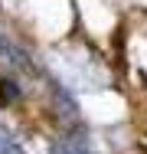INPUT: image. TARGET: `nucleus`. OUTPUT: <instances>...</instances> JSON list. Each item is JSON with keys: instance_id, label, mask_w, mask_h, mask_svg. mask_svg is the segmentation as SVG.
Listing matches in <instances>:
<instances>
[{"instance_id": "3", "label": "nucleus", "mask_w": 147, "mask_h": 154, "mask_svg": "<svg viewBox=\"0 0 147 154\" xmlns=\"http://www.w3.org/2000/svg\"><path fill=\"white\" fill-rule=\"evenodd\" d=\"M0 154H23L20 141H16V134H13L7 125H0Z\"/></svg>"}, {"instance_id": "4", "label": "nucleus", "mask_w": 147, "mask_h": 154, "mask_svg": "<svg viewBox=\"0 0 147 154\" xmlns=\"http://www.w3.org/2000/svg\"><path fill=\"white\" fill-rule=\"evenodd\" d=\"M20 98V85L13 79H0V105H13Z\"/></svg>"}, {"instance_id": "1", "label": "nucleus", "mask_w": 147, "mask_h": 154, "mask_svg": "<svg viewBox=\"0 0 147 154\" xmlns=\"http://www.w3.org/2000/svg\"><path fill=\"white\" fill-rule=\"evenodd\" d=\"M52 154H92V148L82 131H72V134H62L52 141Z\"/></svg>"}, {"instance_id": "2", "label": "nucleus", "mask_w": 147, "mask_h": 154, "mask_svg": "<svg viewBox=\"0 0 147 154\" xmlns=\"http://www.w3.org/2000/svg\"><path fill=\"white\" fill-rule=\"evenodd\" d=\"M0 62H3V66H26V56H23L7 36H0Z\"/></svg>"}]
</instances>
